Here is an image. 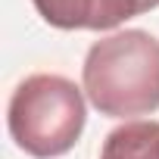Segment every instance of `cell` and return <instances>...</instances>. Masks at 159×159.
<instances>
[{
  "label": "cell",
  "instance_id": "cell-2",
  "mask_svg": "<svg viewBox=\"0 0 159 159\" xmlns=\"http://www.w3.org/2000/svg\"><path fill=\"white\" fill-rule=\"evenodd\" d=\"M84 119L88 106L81 88L53 72H38L19 81L7 106L10 137L34 159L69 153L84 131Z\"/></svg>",
  "mask_w": 159,
  "mask_h": 159
},
{
  "label": "cell",
  "instance_id": "cell-4",
  "mask_svg": "<svg viewBox=\"0 0 159 159\" xmlns=\"http://www.w3.org/2000/svg\"><path fill=\"white\" fill-rule=\"evenodd\" d=\"M100 159H159V122H125L106 134Z\"/></svg>",
  "mask_w": 159,
  "mask_h": 159
},
{
  "label": "cell",
  "instance_id": "cell-3",
  "mask_svg": "<svg viewBox=\"0 0 159 159\" xmlns=\"http://www.w3.org/2000/svg\"><path fill=\"white\" fill-rule=\"evenodd\" d=\"M38 16L62 31H109L125 19L150 13L159 7V0H31Z\"/></svg>",
  "mask_w": 159,
  "mask_h": 159
},
{
  "label": "cell",
  "instance_id": "cell-1",
  "mask_svg": "<svg viewBox=\"0 0 159 159\" xmlns=\"http://www.w3.org/2000/svg\"><path fill=\"white\" fill-rule=\"evenodd\" d=\"M81 84L94 109L112 119L150 116L159 109V38L125 28L91 44Z\"/></svg>",
  "mask_w": 159,
  "mask_h": 159
}]
</instances>
